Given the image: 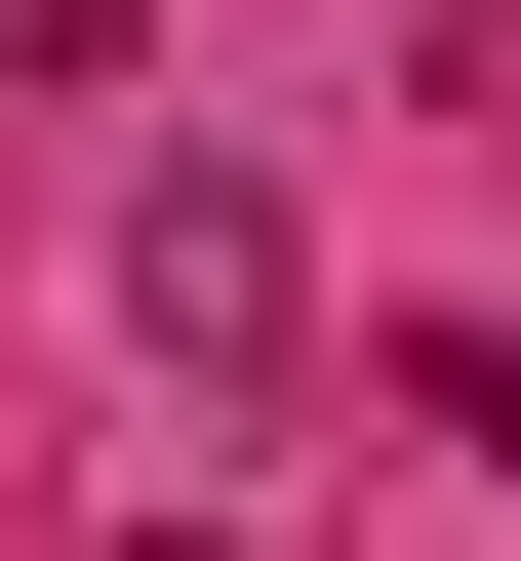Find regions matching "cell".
Returning a JSON list of instances; mask_svg holds the SVG:
<instances>
[{
    "label": "cell",
    "instance_id": "obj_1",
    "mask_svg": "<svg viewBox=\"0 0 521 561\" xmlns=\"http://www.w3.org/2000/svg\"><path fill=\"white\" fill-rule=\"evenodd\" d=\"M121 362H161V401H281V362H321V241H281L241 161H161V201H121Z\"/></svg>",
    "mask_w": 521,
    "mask_h": 561
}]
</instances>
